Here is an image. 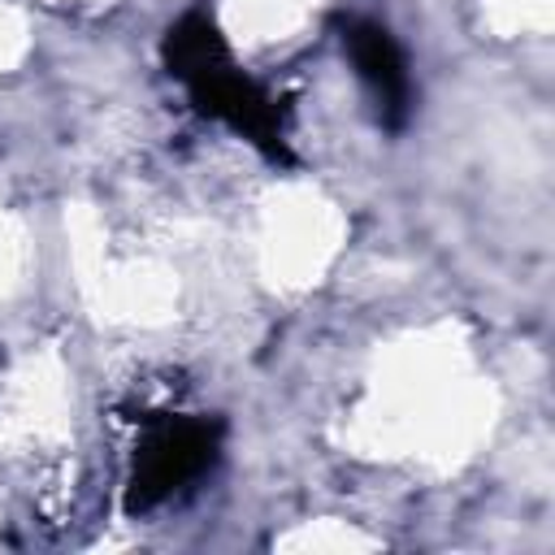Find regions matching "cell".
<instances>
[{"instance_id": "obj_1", "label": "cell", "mask_w": 555, "mask_h": 555, "mask_svg": "<svg viewBox=\"0 0 555 555\" xmlns=\"http://www.w3.org/2000/svg\"><path fill=\"white\" fill-rule=\"evenodd\" d=\"M165 65H169L173 78L186 82V91H191L199 113L234 126L256 147H264L269 156L286 160L278 100L264 95L251 78H243L234 69V61H230V52L221 43V30L204 13H186L178 26H169V35H165Z\"/></svg>"}, {"instance_id": "obj_2", "label": "cell", "mask_w": 555, "mask_h": 555, "mask_svg": "<svg viewBox=\"0 0 555 555\" xmlns=\"http://www.w3.org/2000/svg\"><path fill=\"white\" fill-rule=\"evenodd\" d=\"M217 451V425L208 421H160L147 429L134 455L126 512H147L160 499H169L178 486L199 477L212 464Z\"/></svg>"}, {"instance_id": "obj_3", "label": "cell", "mask_w": 555, "mask_h": 555, "mask_svg": "<svg viewBox=\"0 0 555 555\" xmlns=\"http://www.w3.org/2000/svg\"><path fill=\"white\" fill-rule=\"evenodd\" d=\"M347 52L356 61L360 82L373 91L377 100V117L386 130H403L408 113H412V78H408V61L395 43V35L377 22H351L347 26Z\"/></svg>"}]
</instances>
